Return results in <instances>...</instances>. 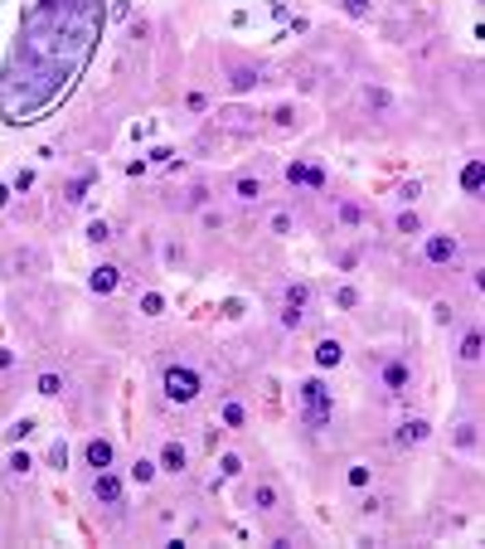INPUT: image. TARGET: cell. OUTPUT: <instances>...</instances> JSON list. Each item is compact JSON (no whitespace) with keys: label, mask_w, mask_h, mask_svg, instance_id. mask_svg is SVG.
<instances>
[{"label":"cell","mask_w":485,"mask_h":549,"mask_svg":"<svg viewBox=\"0 0 485 549\" xmlns=\"http://www.w3.org/2000/svg\"><path fill=\"white\" fill-rule=\"evenodd\" d=\"M107 0H0V122L29 127L88 73Z\"/></svg>","instance_id":"1"},{"label":"cell","mask_w":485,"mask_h":549,"mask_svg":"<svg viewBox=\"0 0 485 549\" xmlns=\"http://www.w3.org/2000/svg\"><path fill=\"white\" fill-rule=\"evenodd\" d=\"M160 384H166V399H170V404H194V399H199V389H204L199 369H185V365H170Z\"/></svg>","instance_id":"2"},{"label":"cell","mask_w":485,"mask_h":549,"mask_svg":"<svg viewBox=\"0 0 485 549\" xmlns=\"http://www.w3.org/2000/svg\"><path fill=\"white\" fill-rule=\"evenodd\" d=\"M301 399H306V423L311 428H326V418H330V389L320 379H306L301 384Z\"/></svg>","instance_id":"3"},{"label":"cell","mask_w":485,"mask_h":549,"mask_svg":"<svg viewBox=\"0 0 485 549\" xmlns=\"http://www.w3.org/2000/svg\"><path fill=\"white\" fill-rule=\"evenodd\" d=\"M92 496H97L102 506H122V481H117L112 472H107V467H102V472L92 476Z\"/></svg>","instance_id":"4"},{"label":"cell","mask_w":485,"mask_h":549,"mask_svg":"<svg viewBox=\"0 0 485 549\" xmlns=\"http://www.w3.org/2000/svg\"><path fill=\"white\" fill-rule=\"evenodd\" d=\"M427 263H451L456 253H461V243H456V234H437V239H427Z\"/></svg>","instance_id":"5"},{"label":"cell","mask_w":485,"mask_h":549,"mask_svg":"<svg viewBox=\"0 0 485 549\" xmlns=\"http://www.w3.org/2000/svg\"><path fill=\"white\" fill-rule=\"evenodd\" d=\"M88 467L92 472L112 467V443H107V437H92V443H88Z\"/></svg>","instance_id":"6"},{"label":"cell","mask_w":485,"mask_h":549,"mask_svg":"<svg viewBox=\"0 0 485 549\" xmlns=\"http://www.w3.org/2000/svg\"><path fill=\"white\" fill-rule=\"evenodd\" d=\"M117 282H122V272L107 263V267H97L92 272V292H117Z\"/></svg>","instance_id":"7"},{"label":"cell","mask_w":485,"mask_h":549,"mask_svg":"<svg viewBox=\"0 0 485 549\" xmlns=\"http://www.w3.org/2000/svg\"><path fill=\"white\" fill-rule=\"evenodd\" d=\"M287 175H291V185H311V190H320V185H326V175H320L315 166H291Z\"/></svg>","instance_id":"8"},{"label":"cell","mask_w":485,"mask_h":549,"mask_svg":"<svg viewBox=\"0 0 485 549\" xmlns=\"http://www.w3.org/2000/svg\"><path fill=\"white\" fill-rule=\"evenodd\" d=\"M248 117H252V112H224V127H233L238 136H252L262 122H248Z\"/></svg>","instance_id":"9"},{"label":"cell","mask_w":485,"mask_h":549,"mask_svg":"<svg viewBox=\"0 0 485 549\" xmlns=\"http://www.w3.org/2000/svg\"><path fill=\"white\" fill-rule=\"evenodd\" d=\"M160 467H166V472H185V448H180V443H166V452H160Z\"/></svg>","instance_id":"10"},{"label":"cell","mask_w":485,"mask_h":549,"mask_svg":"<svg viewBox=\"0 0 485 549\" xmlns=\"http://www.w3.org/2000/svg\"><path fill=\"white\" fill-rule=\"evenodd\" d=\"M340 355H345V350H340L335 341H320V345H315V365H326V369L340 365Z\"/></svg>","instance_id":"11"},{"label":"cell","mask_w":485,"mask_h":549,"mask_svg":"<svg viewBox=\"0 0 485 549\" xmlns=\"http://www.w3.org/2000/svg\"><path fill=\"white\" fill-rule=\"evenodd\" d=\"M224 423H228V428H243V423H248V408H243L238 399H224Z\"/></svg>","instance_id":"12"},{"label":"cell","mask_w":485,"mask_h":549,"mask_svg":"<svg viewBox=\"0 0 485 549\" xmlns=\"http://www.w3.org/2000/svg\"><path fill=\"white\" fill-rule=\"evenodd\" d=\"M461 185H466V195H480V160H466V171H461Z\"/></svg>","instance_id":"13"},{"label":"cell","mask_w":485,"mask_h":549,"mask_svg":"<svg viewBox=\"0 0 485 549\" xmlns=\"http://www.w3.org/2000/svg\"><path fill=\"white\" fill-rule=\"evenodd\" d=\"M422 437H427V423H422V418H412V423H403L398 443H422Z\"/></svg>","instance_id":"14"},{"label":"cell","mask_w":485,"mask_h":549,"mask_svg":"<svg viewBox=\"0 0 485 549\" xmlns=\"http://www.w3.org/2000/svg\"><path fill=\"white\" fill-rule=\"evenodd\" d=\"M461 360H480V331H466L461 336Z\"/></svg>","instance_id":"15"},{"label":"cell","mask_w":485,"mask_h":549,"mask_svg":"<svg viewBox=\"0 0 485 549\" xmlns=\"http://www.w3.org/2000/svg\"><path fill=\"white\" fill-rule=\"evenodd\" d=\"M384 384H389V389H403V384H408V369H403V365H384Z\"/></svg>","instance_id":"16"},{"label":"cell","mask_w":485,"mask_h":549,"mask_svg":"<svg viewBox=\"0 0 485 549\" xmlns=\"http://www.w3.org/2000/svg\"><path fill=\"white\" fill-rule=\"evenodd\" d=\"M257 195H262V180H252V175H243V180H238V199H248V204H252Z\"/></svg>","instance_id":"17"},{"label":"cell","mask_w":485,"mask_h":549,"mask_svg":"<svg viewBox=\"0 0 485 549\" xmlns=\"http://www.w3.org/2000/svg\"><path fill=\"white\" fill-rule=\"evenodd\" d=\"M252 496H257V506H262V511H272V506H277V486H257Z\"/></svg>","instance_id":"18"},{"label":"cell","mask_w":485,"mask_h":549,"mask_svg":"<svg viewBox=\"0 0 485 549\" xmlns=\"http://www.w3.org/2000/svg\"><path fill=\"white\" fill-rule=\"evenodd\" d=\"M59 389H64L59 374H39V394H59Z\"/></svg>","instance_id":"19"},{"label":"cell","mask_w":485,"mask_h":549,"mask_svg":"<svg viewBox=\"0 0 485 549\" xmlns=\"http://www.w3.org/2000/svg\"><path fill=\"white\" fill-rule=\"evenodd\" d=\"M252 83H257V69H238L233 73V88H252Z\"/></svg>","instance_id":"20"},{"label":"cell","mask_w":485,"mask_h":549,"mask_svg":"<svg viewBox=\"0 0 485 549\" xmlns=\"http://www.w3.org/2000/svg\"><path fill=\"white\" fill-rule=\"evenodd\" d=\"M83 190H88V175H83V180H73V185L64 190V195H68V204H78V199H83Z\"/></svg>","instance_id":"21"},{"label":"cell","mask_w":485,"mask_h":549,"mask_svg":"<svg viewBox=\"0 0 485 549\" xmlns=\"http://www.w3.org/2000/svg\"><path fill=\"white\" fill-rule=\"evenodd\" d=\"M287 302H291V306H306V302H311V292H306V287H291V292H287Z\"/></svg>","instance_id":"22"},{"label":"cell","mask_w":485,"mask_h":549,"mask_svg":"<svg viewBox=\"0 0 485 549\" xmlns=\"http://www.w3.org/2000/svg\"><path fill=\"white\" fill-rule=\"evenodd\" d=\"M150 476H155V462L141 457V462H136V481H150Z\"/></svg>","instance_id":"23"},{"label":"cell","mask_w":485,"mask_h":549,"mask_svg":"<svg viewBox=\"0 0 485 549\" xmlns=\"http://www.w3.org/2000/svg\"><path fill=\"white\" fill-rule=\"evenodd\" d=\"M272 234H291V214H277L272 219Z\"/></svg>","instance_id":"24"},{"label":"cell","mask_w":485,"mask_h":549,"mask_svg":"<svg viewBox=\"0 0 485 549\" xmlns=\"http://www.w3.org/2000/svg\"><path fill=\"white\" fill-rule=\"evenodd\" d=\"M345 10L350 15H369V0H345Z\"/></svg>","instance_id":"25"}]
</instances>
